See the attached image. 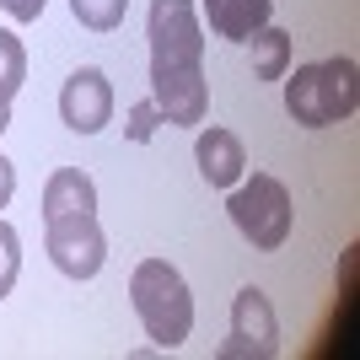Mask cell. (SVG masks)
Masks as SVG:
<instances>
[{"instance_id": "cell-1", "label": "cell", "mask_w": 360, "mask_h": 360, "mask_svg": "<svg viewBox=\"0 0 360 360\" xmlns=\"http://www.w3.org/2000/svg\"><path fill=\"white\" fill-rule=\"evenodd\" d=\"M150 103L162 108V124L194 129L205 124L210 86H205V27L199 0H150Z\"/></svg>"}, {"instance_id": "cell-2", "label": "cell", "mask_w": 360, "mask_h": 360, "mask_svg": "<svg viewBox=\"0 0 360 360\" xmlns=\"http://www.w3.org/2000/svg\"><path fill=\"white\" fill-rule=\"evenodd\" d=\"M285 81V113L301 129H328V124L355 119L360 108V70L349 54H333V60L317 65H296V75H280Z\"/></svg>"}, {"instance_id": "cell-3", "label": "cell", "mask_w": 360, "mask_h": 360, "mask_svg": "<svg viewBox=\"0 0 360 360\" xmlns=\"http://www.w3.org/2000/svg\"><path fill=\"white\" fill-rule=\"evenodd\" d=\"M129 301H135V317L146 323V333L162 349H178L188 333H194V290L167 258H146L129 274Z\"/></svg>"}, {"instance_id": "cell-4", "label": "cell", "mask_w": 360, "mask_h": 360, "mask_svg": "<svg viewBox=\"0 0 360 360\" xmlns=\"http://www.w3.org/2000/svg\"><path fill=\"white\" fill-rule=\"evenodd\" d=\"M226 215H231V226L253 242L258 253H274V248H285V237H290V194L274 172H253V178L231 183Z\"/></svg>"}, {"instance_id": "cell-5", "label": "cell", "mask_w": 360, "mask_h": 360, "mask_svg": "<svg viewBox=\"0 0 360 360\" xmlns=\"http://www.w3.org/2000/svg\"><path fill=\"white\" fill-rule=\"evenodd\" d=\"M44 248L54 258V269L65 280H91V274L108 264V237L97 215H60V221H44Z\"/></svg>"}, {"instance_id": "cell-6", "label": "cell", "mask_w": 360, "mask_h": 360, "mask_svg": "<svg viewBox=\"0 0 360 360\" xmlns=\"http://www.w3.org/2000/svg\"><path fill=\"white\" fill-rule=\"evenodd\" d=\"M226 360H274L280 355V323L258 285H242L231 301V339L221 349Z\"/></svg>"}, {"instance_id": "cell-7", "label": "cell", "mask_w": 360, "mask_h": 360, "mask_svg": "<svg viewBox=\"0 0 360 360\" xmlns=\"http://www.w3.org/2000/svg\"><path fill=\"white\" fill-rule=\"evenodd\" d=\"M60 119L70 124L75 135L108 129V119H113V81H108L97 65L70 70V81H65V91H60Z\"/></svg>"}, {"instance_id": "cell-8", "label": "cell", "mask_w": 360, "mask_h": 360, "mask_svg": "<svg viewBox=\"0 0 360 360\" xmlns=\"http://www.w3.org/2000/svg\"><path fill=\"white\" fill-rule=\"evenodd\" d=\"M194 162H199V172H205L210 188H231V183L248 172V150H242V140L231 135V129L210 124V129H199V140H194Z\"/></svg>"}, {"instance_id": "cell-9", "label": "cell", "mask_w": 360, "mask_h": 360, "mask_svg": "<svg viewBox=\"0 0 360 360\" xmlns=\"http://www.w3.org/2000/svg\"><path fill=\"white\" fill-rule=\"evenodd\" d=\"M199 11H205V22H210L215 38L248 44V38L274 16V0H199Z\"/></svg>"}, {"instance_id": "cell-10", "label": "cell", "mask_w": 360, "mask_h": 360, "mask_svg": "<svg viewBox=\"0 0 360 360\" xmlns=\"http://www.w3.org/2000/svg\"><path fill=\"white\" fill-rule=\"evenodd\" d=\"M60 215H97V183L81 167H60L44 183V221H60Z\"/></svg>"}, {"instance_id": "cell-11", "label": "cell", "mask_w": 360, "mask_h": 360, "mask_svg": "<svg viewBox=\"0 0 360 360\" xmlns=\"http://www.w3.org/2000/svg\"><path fill=\"white\" fill-rule=\"evenodd\" d=\"M22 81H27V49L11 27H0V135L11 129V103L22 91Z\"/></svg>"}, {"instance_id": "cell-12", "label": "cell", "mask_w": 360, "mask_h": 360, "mask_svg": "<svg viewBox=\"0 0 360 360\" xmlns=\"http://www.w3.org/2000/svg\"><path fill=\"white\" fill-rule=\"evenodd\" d=\"M248 49H253V81H280V75L290 70V32L285 27L264 22V27L248 38Z\"/></svg>"}, {"instance_id": "cell-13", "label": "cell", "mask_w": 360, "mask_h": 360, "mask_svg": "<svg viewBox=\"0 0 360 360\" xmlns=\"http://www.w3.org/2000/svg\"><path fill=\"white\" fill-rule=\"evenodd\" d=\"M70 11L86 32H119L129 16V0H70Z\"/></svg>"}, {"instance_id": "cell-14", "label": "cell", "mask_w": 360, "mask_h": 360, "mask_svg": "<svg viewBox=\"0 0 360 360\" xmlns=\"http://www.w3.org/2000/svg\"><path fill=\"white\" fill-rule=\"evenodd\" d=\"M16 274H22V237H16L11 221H0V301L11 296Z\"/></svg>"}, {"instance_id": "cell-15", "label": "cell", "mask_w": 360, "mask_h": 360, "mask_svg": "<svg viewBox=\"0 0 360 360\" xmlns=\"http://www.w3.org/2000/svg\"><path fill=\"white\" fill-rule=\"evenodd\" d=\"M156 124H162V108H156V103H140L135 119H129V135H135V140H150V129H156Z\"/></svg>"}, {"instance_id": "cell-16", "label": "cell", "mask_w": 360, "mask_h": 360, "mask_svg": "<svg viewBox=\"0 0 360 360\" xmlns=\"http://www.w3.org/2000/svg\"><path fill=\"white\" fill-rule=\"evenodd\" d=\"M44 6H49V0H0V11L11 16V22H38Z\"/></svg>"}, {"instance_id": "cell-17", "label": "cell", "mask_w": 360, "mask_h": 360, "mask_svg": "<svg viewBox=\"0 0 360 360\" xmlns=\"http://www.w3.org/2000/svg\"><path fill=\"white\" fill-rule=\"evenodd\" d=\"M11 194H16V167H11V156H0V210L11 205Z\"/></svg>"}]
</instances>
